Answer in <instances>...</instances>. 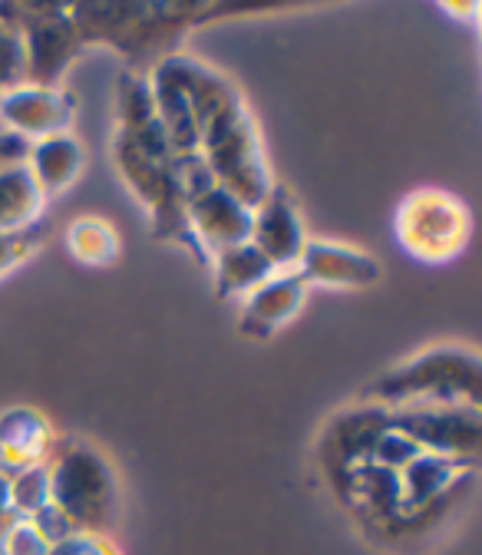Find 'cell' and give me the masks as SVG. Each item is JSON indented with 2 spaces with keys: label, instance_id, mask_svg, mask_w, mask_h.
<instances>
[]
</instances>
